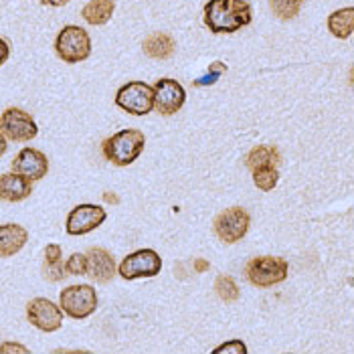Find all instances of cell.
Segmentation results:
<instances>
[{"label":"cell","instance_id":"obj_27","mask_svg":"<svg viewBox=\"0 0 354 354\" xmlns=\"http://www.w3.org/2000/svg\"><path fill=\"white\" fill-rule=\"evenodd\" d=\"M221 353L245 354L247 346L241 342V340H231V342H227V344H223V346H217V348H215V354H221Z\"/></svg>","mask_w":354,"mask_h":354},{"label":"cell","instance_id":"obj_11","mask_svg":"<svg viewBox=\"0 0 354 354\" xmlns=\"http://www.w3.org/2000/svg\"><path fill=\"white\" fill-rule=\"evenodd\" d=\"M154 89V108L162 115H172L178 109L185 106L187 102V91L178 82L162 77L160 82H156Z\"/></svg>","mask_w":354,"mask_h":354},{"label":"cell","instance_id":"obj_5","mask_svg":"<svg viewBox=\"0 0 354 354\" xmlns=\"http://www.w3.org/2000/svg\"><path fill=\"white\" fill-rule=\"evenodd\" d=\"M55 51L65 63H82L91 53V39L87 30L75 25H67L61 28L55 41Z\"/></svg>","mask_w":354,"mask_h":354},{"label":"cell","instance_id":"obj_31","mask_svg":"<svg viewBox=\"0 0 354 354\" xmlns=\"http://www.w3.org/2000/svg\"><path fill=\"white\" fill-rule=\"evenodd\" d=\"M41 4H45V6H65L69 0H39Z\"/></svg>","mask_w":354,"mask_h":354},{"label":"cell","instance_id":"obj_13","mask_svg":"<svg viewBox=\"0 0 354 354\" xmlns=\"http://www.w3.org/2000/svg\"><path fill=\"white\" fill-rule=\"evenodd\" d=\"M12 172H19L30 180H41L49 172V160L37 148H23L12 160Z\"/></svg>","mask_w":354,"mask_h":354},{"label":"cell","instance_id":"obj_10","mask_svg":"<svg viewBox=\"0 0 354 354\" xmlns=\"http://www.w3.org/2000/svg\"><path fill=\"white\" fill-rule=\"evenodd\" d=\"M27 318L43 332H55L63 324V310L47 298H35L27 304Z\"/></svg>","mask_w":354,"mask_h":354},{"label":"cell","instance_id":"obj_29","mask_svg":"<svg viewBox=\"0 0 354 354\" xmlns=\"http://www.w3.org/2000/svg\"><path fill=\"white\" fill-rule=\"evenodd\" d=\"M209 268H211V263H209L207 259H194V272L203 273L207 272Z\"/></svg>","mask_w":354,"mask_h":354},{"label":"cell","instance_id":"obj_7","mask_svg":"<svg viewBox=\"0 0 354 354\" xmlns=\"http://www.w3.org/2000/svg\"><path fill=\"white\" fill-rule=\"evenodd\" d=\"M118 272L124 279L154 277L162 272V257L154 249H138L122 259Z\"/></svg>","mask_w":354,"mask_h":354},{"label":"cell","instance_id":"obj_20","mask_svg":"<svg viewBox=\"0 0 354 354\" xmlns=\"http://www.w3.org/2000/svg\"><path fill=\"white\" fill-rule=\"evenodd\" d=\"M65 263L63 253L57 243H49L45 247V277L49 281H61L65 277Z\"/></svg>","mask_w":354,"mask_h":354},{"label":"cell","instance_id":"obj_14","mask_svg":"<svg viewBox=\"0 0 354 354\" xmlns=\"http://www.w3.org/2000/svg\"><path fill=\"white\" fill-rule=\"evenodd\" d=\"M85 255H87L89 277L97 279L100 283H108L115 273V261H113L111 253L104 247H91Z\"/></svg>","mask_w":354,"mask_h":354},{"label":"cell","instance_id":"obj_4","mask_svg":"<svg viewBox=\"0 0 354 354\" xmlns=\"http://www.w3.org/2000/svg\"><path fill=\"white\" fill-rule=\"evenodd\" d=\"M59 306L73 320H83L97 310V292L89 283L69 286L61 292Z\"/></svg>","mask_w":354,"mask_h":354},{"label":"cell","instance_id":"obj_18","mask_svg":"<svg viewBox=\"0 0 354 354\" xmlns=\"http://www.w3.org/2000/svg\"><path fill=\"white\" fill-rule=\"evenodd\" d=\"M113 0H89L82 10V17L93 27L106 25L113 15Z\"/></svg>","mask_w":354,"mask_h":354},{"label":"cell","instance_id":"obj_2","mask_svg":"<svg viewBox=\"0 0 354 354\" xmlns=\"http://www.w3.org/2000/svg\"><path fill=\"white\" fill-rule=\"evenodd\" d=\"M144 146H146L144 132L130 128V130H122V132L109 136L108 140H104L102 150H104V156L111 164L128 166V164L136 162L138 156L144 150Z\"/></svg>","mask_w":354,"mask_h":354},{"label":"cell","instance_id":"obj_28","mask_svg":"<svg viewBox=\"0 0 354 354\" xmlns=\"http://www.w3.org/2000/svg\"><path fill=\"white\" fill-rule=\"evenodd\" d=\"M8 55H10V49H8V43H6L4 39H0V65H4V63H6Z\"/></svg>","mask_w":354,"mask_h":354},{"label":"cell","instance_id":"obj_8","mask_svg":"<svg viewBox=\"0 0 354 354\" xmlns=\"http://www.w3.org/2000/svg\"><path fill=\"white\" fill-rule=\"evenodd\" d=\"M249 223H251V217L243 207H231L218 213L213 223V229L223 243H237L247 235Z\"/></svg>","mask_w":354,"mask_h":354},{"label":"cell","instance_id":"obj_25","mask_svg":"<svg viewBox=\"0 0 354 354\" xmlns=\"http://www.w3.org/2000/svg\"><path fill=\"white\" fill-rule=\"evenodd\" d=\"M65 272L69 275H85L87 273V255L85 253H73L65 263Z\"/></svg>","mask_w":354,"mask_h":354},{"label":"cell","instance_id":"obj_30","mask_svg":"<svg viewBox=\"0 0 354 354\" xmlns=\"http://www.w3.org/2000/svg\"><path fill=\"white\" fill-rule=\"evenodd\" d=\"M8 351H19V353H27V348H25V346H21V344H2V346H0V353H8Z\"/></svg>","mask_w":354,"mask_h":354},{"label":"cell","instance_id":"obj_23","mask_svg":"<svg viewBox=\"0 0 354 354\" xmlns=\"http://www.w3.org/2000/svg\"><path fill=\"white\" fill-rule=\"evenodd\" d=\"M215 292L223 301L239 300V288H237L235 279L229 275H218L217 281H215Z\"/></svg>","mask_w":354,"mask_h":354},{"label":"cell","instance_id":"obj_21","mask_svg":"<svg viewBox=\"0 0 354 354\" xmlns=\"http://www.w3.org/2000/svg\"><path fill=\"white\" fill-rule=\"evenodd\" d=\"M245 162L249 166V170L266 168V166H275V164L279 162V152L275 150V146H255L247 154Z\"/></svg>","mask_w":354,"mask_h":354},{"label":"cell","instance_id":"obj_9","mask_svg":"<svg viewBox=\"0 0 354 354\" xmlns=\"http://www.w3.org/2000/svg\"><path fill=\"white\" fill-rule=\"evenodd\" d=\"M0 132L6 140L12 142H28L39 134L35 120L25 109L8 108L0 113Z\"/></svg>","mask_w":354,"mask_h":354},{"label":"cell","instance_id":"obj_15","mask_svg":"<svg viewBox=\"0 0 354 354\" xmlns=\"http://www.w3.org/2000/svg\"><path fill=\"white\" fill-rule=\"evenodd\" d=\"M32 192V180L19 174V172H6L0 174V198L6 203H19L25 201Z\"/></svg>","mask_w":354,"mask_h":354},{"label":"cell","instance_id":"obj_22","mask_svg":"<svg viewBox=\"0 0 354 354\" xmlns=\"http://www.w3.org/2000/svg\"><path fill=\"white\" fill-rule=\"evenodd\" d=\"M253 172V183L259 191H273L277 180H279V174L275 170V166H266V168H255L251 170Z\"/></svg>","mask_w":354,"mask_h":354},{"label":"cell","instance_id":"obj_24","mask_svg":"<svg viewBox=\"0 0 354 354\" xmlns=\"http://www.w3.org/2000/svg\"><path fill=\"white\" fill-rule=\"evenodd\" d=\"M301 4H304V0H272V10L281 21H290V19L298 17Z\"/></svg>","mask_w":354,"mask_h":354},{"label":"cell","instance_id":"obj_1","mask_svg":"<svg viewBox=\"0 0 354 354\" xmlns=\"http://www.w3.org/2000/svg\"><path fill=\"white\" fill-rule=\"evenodd\" d=\"M253 19L247 0H209L205 6V25L211 32L229 35L247 27Z\"/></svg>","mask_w":354,"mask_h":354},{"label":"cell","instance_id":"obj_26","mask_svg":"<svg viewBox=\"0 0 354 354\" xmlns=\"http://www.w3.org/2000/svg\"><path fill=\"white\" fill-rule=\"evenodd\" d=\"M223 71H225V65H223V63H218V61H217V63H213V65H211L209 73H207L205 77L196 80V82H194V85H196V87H203V85H211V83L217 82L218 75H221Z\"/></svg>","mask_w":354,"mask_h":354},{"label":"cell","instance_id":"obj_6","mask_svg":"<svg viewBox=\"0 0 354 354\" xmlns=\"http://www.w3.org/2000/svg\"><path fill=\"white\" fill-rule=\"evenodd\" d=\"M115 106L132 115H146L154 108V89L144 82H130L115 93Z\"/></svg>","mask_w":354,"mask_h":354},{"label":"cell","instance_id":"obj_19","mask_svg":"<svg viewBox=\"0 0 354 354\" xmlns=\"http://www.w3.org/2000/svg\"><path fill=\"white\" fill-rule=\"evenodd\" d=\"M328 30L338 39H348L354 30V8L346 6L328 17Z\"/></svg>","mask_w":354,"mask_h":354},{"label":"cell","instance_id":"obj_17","mask_svg":"<svg viewBox=\"0 0 354 354\" xmlns=\"http://www.w3.org/2000/svg\"><path fill=\"white\" fill-rule=\"evenodd\" d=\"M174 49H176L174 39L170 35H166V32H152L144 41V53L148 55L150 59H158V61L168 59V57L174 55Z\"/></svg>","mask_w":354,"mask_h":354},{"label":"cell","instance_id":"obj_32","mask_svg":"<svg viewBox=\"0 0 354 354\" xmlns=\"http://www.w3.org/2000/svg\"><path fill=\"white\" fill-rule=\"evenodd\" d=\"M8 150V144H6V138H4V134L0 132V156L4 154Z\"/></svg>","mask_w":354,"mask_h":354},{"label":"cell","instance_id":"obj_12","mask_svg":"<svg viewBox=\"0 0 354 354\" xmlns=\"http://www.w3.org/2000/svg\"><path fill=\"white\" fill-rule=\"evenodd\" d=\"M106 211L97 205H77L65 223V229L69 235L77 237V235H85L95 231L104 221H106Z\"/></svg>","mask_w":354,"mask_h":354},{"label":"cell","instance_id":"obj_16","mask_svg":"<svg viewBox=\"0 0 354 354\" xmlns=\"http://www.w3.org/2000/svg\"><path fill=\"white\" fill-rule=\"evenodd\" d=\"M28 233L17 223L0 225V257H12L27 245Z\"/></svg>","mask_w":354,"mask_h":354},{"label":"cell","instance_id":"obj_3","mask_svg":"<svg viewBox=\"0 0 354 354\" xmlns=\"http://www.w3.org/2000/svg\"><path fill=\"white\" fill-rule=\"evenodd\" d=\"M288 270L290 266L286 259L273 257V255H261L247 263L245 275L255 288H272L288 277Z\"/></svg>","mask_w":354,"mask_h":354}]
</instances>
